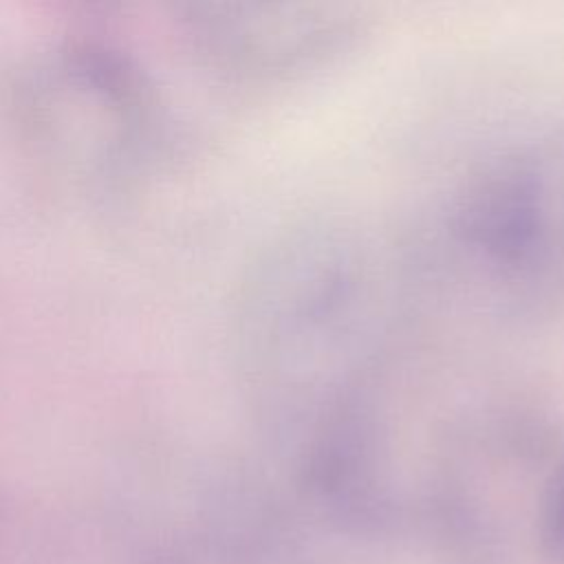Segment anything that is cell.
I'll list each match as a JSON object with an SVG mask.
<instances>
[{
    "label": "cell",
    "mask_w": 564,
    "mask_h": 564,
    "mask_svg": "<svg viewBox=\"0 0 564 564\" xmlns=\"http://www.w3.org/2000/svg\"><path fill=\"white\" fill-rule=\"evenodd\" d=\"M454 227L460 242L502 278H529L551 260L546 189L524 161H505L478 176Z\"/></svg>",
    "instance_id": "7a4b0ae2"
},
{
    "label": "cell",
    "mask_w": 564,
    "mask_h": 564,
    "mask_svg": "<svg viewBox=\"0 0 564 564\" xmlns=\"http://www.w3.org/2000/svg\"><path fill=\"white\" fill-rule=\"evenodd\" d=\"M236 66L293 79L319 70L355 48L366 18L344 4H251L214 20Z\"/></svg>",
    "instance_id": "6da1fadb"
}]
</instances>
